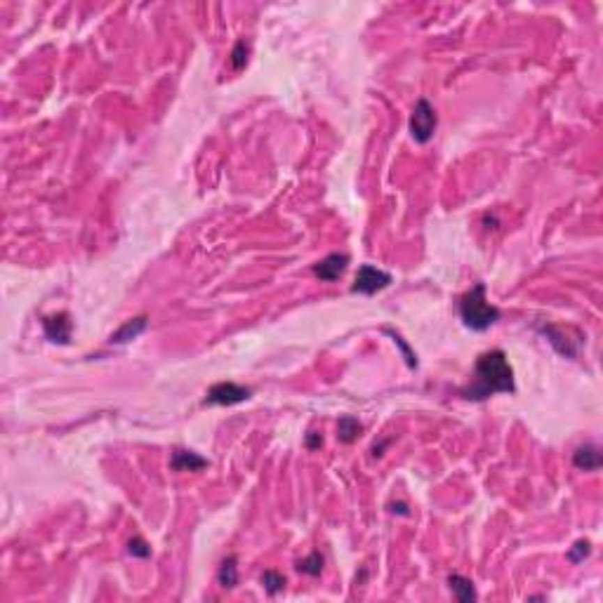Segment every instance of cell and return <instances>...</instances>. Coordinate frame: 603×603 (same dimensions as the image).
I'll return each mask as SVG.
<instances>
[{"mask_svg":"<svg viewBox=\"0 0 603 603\" xmlns=\"http://www.w3.org/2000/svg\"><path fill=\"white\" fill-rule=\"evenodd\" d=\"M514 370L509 365L505 351L495 349L483 353L476 360L474 382L462 389V396L469 401H486L493 394H514Z\"/></svg>","mask_w":603,"mask_h":603,"instance_id":"1","label":"cell"},{"mask_svg":"<svg viewBox=\"0 0 603 603\" xmlns=\"http://www.w3.org/2000/svg\"><path fill=\"white\" fill-rule=\"evenodd\" d=\"M459 316H462L467 328H471V330H476V333H483L500 321V309L493 307V304L486 300V285L478 283L459 300Z\"/></svg>","mask_w":603,"mask_h":603,"instance_id":"2","label":"cell"},{"mask_svg":"<svg viewBox=\"0 0 603 603\" xmlns=\"http://www.w3.org/2000/svg\"><path fill=\"white\" fill-rule=\"evenodd\" d=\"M438 125V116L436 109L427 102V99H418L413 109V116H410V135L418 144H427L429 139L436 132Z\"/></svg>","mask_w":603,"mask_h":603,"instance_id":"3","label":"cell"},{"mask_svg":"<svg viewBox=\"0 0 603 603\" xmlns=\"http://www.w3.org/2000/svg\"><path fill=\"white\" fill-rule=\"evenodd\" d=\"M391 283V273L377 269V266L363 264L356 273V281H353V292H360V295H375V292L384 290Z\"/></svg>","mask_w":603,"mask_h":603,"instance_id":"4","label":"cell"},{"mask_svg":"<svg viewBox=\"0 0 603 603\" xmlns=\"http://www.w3.org/2000/svg\"><path fill=\"white\" fill-rule=\"evenodd\" d=\"M250 399V389L241 387L234 382H220L215 387H210L208 399L205 403H213V406H236V403H243Z\"/></svg>","mask_w":603,"mask_h":603,"instance_id":"5","label":"cell"},{"mask_svg":"<svg viewBox=\"0 0 603 603\" xmlns=\"http://www.w3.org/2000/svg\"><path fill=\"white\" fill-rule=\"evenodd\" d=\"M346 264H349V254H339V252H333L328 254L326 259H321L319 264H314V273L321 278V281H337L342 273L346 271Z\"/></svg>","mask_w":603,"mask_h":603,"instance_id":"6","label":"cell"},{"mask_svg":"<svg viewBox=\"0 0 603 603\" xmlns=\"http://www.w3.org/2000/svg\"><path fill=\"white\" fill-rule=\"evenodd\" d=\"M43 330H45L49 342L68 344V339H71V321H68V314L61 312V314L47 316V319L43 321Z\"/></svg>","mask_w":603,"mask_h":603,"instance_id":"7","label":"cell"},{"mask_svg":"<svg viewBox=\"0 0 603 603\" xmlns=\"http://www.w3.org/2000/svg\"><path fill=\"white\" fill-rule=\"evenodd\" d=\"M170 467L175 471H201L208 467V459L201 457L194 450H182V448H177L170 457Z\"/></svg>","mask_w":603,"mask_h":603,"instance_id":"8","label":"cell"},{"mask_svg":"<svg viewBox=\"0 0 603 603\" xmlns=\"http://www.w3.org/2000/svg\"><path fill=\"white\" fill-rule=\"evenodd\" d=\"M573 462L577 469L582 471H596L601 469L603 464V457H601V448L594 445V443H587V445H580L573 455Z\"/></svg>","mask_w":603,"mask_h":603,"instance_id":"9","label":"cell"},{"mask_svg":"<svg viewBox=\"0 0 603 603\" xmlns=\"http://www.w3.org/2000/svg\"><path fill=\"white\" fill-rule=\"evenodd\" d=\"M146 316H137V319H132V321H128L125 326L121 328V330H116L114 335H111V344H125V342H130V339H135V337H139L142 333L146 330Z\"/></svg>","mask_w":603,"mask_h":603,"instance_id":"10","label":"cell"},{"mask_svg":"<svg viewBox=\"0 0 603 603\" xmlns=\"http://www.w3.org/2000/svg\"><path fill=\"white\" fill-rule=\"evenodd\" d=\"M448 587H450V592L455 594L457 601H462V603L476 601V587H474V582L467 580V577L450 575L448 577Z\"/></svg>","mask_w":603,"mask_h":603,"instance_id":"11","label":"cell"},{"mask_svg":"<svg viewBox=\"0 0 603 603\" xmlns=\"http://www.w3.org/2000/svg\"><path fill=\"white\" fill-rule=\"evenodd\" d=\"M217 582H220L224 589H234L236 584H238V565H236V556H229L222 561L220 573H217Z\"/></svg>","mask_w":603,"mask_h":603,"instance_id":"12","label":"cell"},{"mask_svg":"<svg viewBox=\"0 0 603 603\" xmlns=\"http://www.w3.org/2000/svg\"><path fill=\"white\" fill-rule=\"evenodd\" d=\"M360 422L356 418H351V415H344V418L339 420V427H337V438L342 441V443H353V441L358 438L360 434Z\"/></svg>","mask_w":603,"mask_h":603,"instance_id":"13","label":"cell"},{"mask_svg":"<svg viewBox=\"0 0 603 603\" xmlns=\"http://www.w3.org/2000/svg\"><path fill=\"white\" fill-rule=\"evenodd\" d=\"M297 568L302 570V573H307V575H321V570H323V556L319 554V551H314L312 556H307L304 558V561H300V565H297Z\"/></svg>","mask_w":603,"mask_h":603,"instance_id":"14","label":"cell"},{"mask_svg":"<svg viewBox=\"0 0 603 603\" xmlns=\"http://www.w3.org/2000/svg\"><path fill=\"white\" fill-rule=\"evenodd\" d=\"M262 584H264V589L269 594H278L285 587V577L281 573H273V570H269V573H264Z\"/></svg>","mask_w":603,"mask_h":603,"instance_id":"15","label":"cell"},{"mask_svg":"<svg viewBox=\"0 0 603 603\" xmlns=\"http://www.w3.org/2000/svg\"><path fill=\"white\" fill-rule=\"evenodd\" d=\"M247 64V43L245 40H238L231 52V66L236 68V71H241Z\"/></svg>","mask_w":603,"mask_h":603,"instance_id":"16","label":"cell"},{"mask_svg":"<svg viewBox=\"0 0 603 603\" xmlns=\"http://www.w3.org/2000/svg\"><path fill=\"white\" fill-rule=\"evenodd\" d=\"M128 551L132 556H139V558H146L148 554H151V549H148V544L144 542V540L142 537H135V540H130V544H128Z\"/></svg>","mask_w":603,"mask_h":603,"instance_id":"17","label":"cell"},{"mask_svg":"<svg viewBox=\"0 0 603 603\" xmlns=\"http://www.w3.org/2000/svg\"><path fill=\"white\" fill-rule=\"evenodd\" d=\"M589 551H592V549H589L587 540H580V542H575L573 549L568 551V558H570V561H575V563H580L584 556H589Z\"/></svg>","mask_w":603,"mask_h":603,"instance_id":"18","label":"cell"},{"mask_svg":"<svg viewBox=\"0 0 603 603\" xmlns=\"http://www.w3.org/2000/svg\"><path fill=\"white\" fill-rule=\"evenodd\" d=\"M307 445L312 448V450H314V448H321V445H323V438H321V434H314V432L309 434V436H307Z\"/></svg>","mask_w":603,"mask_h":603,"instance_id":"19","label":"cell"}]
</instances>
